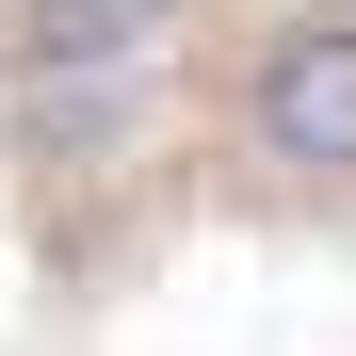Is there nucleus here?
Masks as SVG:
<instances>
[{"label":"nucleus","instance_id":"obj_1","mask_svg":"<svg viewBox=\"0 0 356 356\" xmlns=\"http://www.w3.org/2000/svg\"><path fill=\"white\" fill-rule=\"evenodd\" d=\"M243 130L291 178H356V17H291L243 81Z\"/></svg>","mask_w":356,"mask_h":356}]
</instances>
